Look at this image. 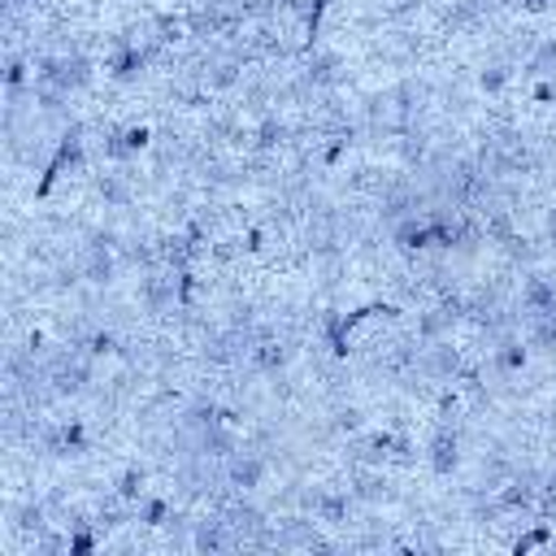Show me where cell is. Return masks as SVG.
Returning a JSON list of instances; mask_svg holds the SVG:
<instances>
[{
	"mask_svg": "<svg viewBox=\"0 0 556 556\" xmlns=\"http://www.w3.org/2000/svg\"><path fill=\"white\" fill-rule=\"evenodd\" d=\"M421 460L434 478H456L465 469V430L452 417H439L421 443Z\"/></svg>",
	"mask_w": 556,
	"mask_h": 556,
	"instance_id": "obj_6",
	"label": "cell"
},
{
	"mask_svg": "<svg viewBox=\"0 0 556 556\" xmlns=\"http://www.w3.org/2000/svg\"><path fill=\"white\" fill-rule=\"evenodd\" d=\"M274 456L261 447V443H239L226 460H222V482H226V491H243V495H256V491H265L269 486V478H274Z\"/></svg>",
	"mask_w": 556,
	"mask_h": 556,
	"instance_id": "obj_5",
	"label": "cell"
},
{
	"mask_svg": "<svg viewBox=\"0 0 556 556\" xmlns=\"http://www.w3.org/2000/svg\"><path fill=\"white\" fill-rule=\"evenodd\" d=\"M230 547H239V539L213 504H208V513L191 517V552H230Z\"/></svg>",
	"mask_w": 556,
	"mask_h": 556,
	"instance_id": "obj_16",
	"label": "cell"
},
{
	"mask_svg": "<svg viewBox=\"0 0 556 556\" xmlns=\"http://www.w3.org/2000/svg\"><path fill=\"white\" fill-rule=\"evenodd\" d=\"M513 78H517V61H508L495 43H491V52L473 65V91H478L482 100H504V96L513 91Z\"/></svg>",
	"mask_w": 556,
	"mask_h": 556,
	"instance_id": "obj_14",
	"label": "cell"
},
{
	"mask_svg": "<svg viewBox=\"0 0 556 556\" xmlns=\"http://www.w3.org/2000/svg\"><path fill=\"white\" fill-rule=\"evenodd\" d=\"M543 486H547V491H556V460L543 469Z\"/></svg>",
	"mask_w": 556,
	"mask_h": 556,
	"instance_id": "obj_23",
	"label": "cell"
},
{
	"mask_svg": "<svg viewBox=\"0 0 556 556\" xmlns=\"http://www.w3.org/2000/svg\"><path fill=\"white\" fill-rule=\"evenodd\" d=\"M465 369H469L465 348L452 343V334H447V339H426V343L417 348V374H421L430 387H452V382L465 378Z\"/></svg>",
	"mask_w": 556,
	"mask_h": 556,
	"instance_id": "obj_9",
	"label": "cell"
},
{
	"mask_svg": "<svg viewBox=\"0 0 556 556\" xmlns=\"http://www.w3.org/2000/svg\"><path fill=\"white\" fill-rule=\"evenodd\" d=\"M113 491H117L122 500H130V504H139V500L148 495V469H143L139 460H130L126 469H117V478H113Z\"/></svg>",
	"mask_w": 556,
	"mask_h": 556,
	"instance_id": "obj_19",
	"label": "cell"
},
{
	"mask_svg": "<svg viewBox=\"0 0 556 556\" xmlns=\"http://www.w3.org/2000/svg\"><path fill=\"white\" fill-rule=\"evenodd\" d=\"M521 13H552L556 9V0H513Z\"/></svg>",
	"mask_w": 556,
	"mask_h": 556,
	"instance_id": "obj_21",
	"label": "cell"
},
{
	"mask_svg": "<svg viewBox=\"0 0 556 556\" xmlns=\"http://www.w3.org/2000/svg\"><path fill=\"white\" fill-rule=\"evenodd\" d=\"M521 339H526L530 356L556 361V313H552V317H530V321H521Z\"/></svg>",
	"mask_w": 556,
	"mask_h": 556,
	"instance_id": "obj_17",
	"label": "cell"
},
{
	"mask_svg": "<svg viewBox=\"0 0 556 556\" xmlns=\"http://www.w3.org/2000/svg\"><path fill=\"white\" fill-rule=\"evenodd\" d=\"M513 308H517V317H521V321H530V317H552V313H556V274H552V269H543V265L521 269V282H517Z\"/></svg>",
	"mask_w": 556,
	"mask_h": 556,
	"instance_id": "obj_12",
	"label": "cell"
},
{
	"mask_svg": "<svg viewBox=\"0 0 556 556\" xmlns=\"http://www.w3.org/2000/svg\"><path fill=\"white\" fill-rule=\"evenodd\" d=\"M35 447L52 460H78L87 456L91 439H87V421L78 417H61V421H39V434H35Z\"/></svg>",
	"mask_w": 556,
	"mask_h": 556,
	"instance_id": "obj_11",
	"label": "cell"
},
{
	"mask_svg": "<svg viewBox=\"0 0 556 556\" xmlns=\"http://www.w3.org/2000/svg\"><path fill=\"white\" fill-rule=\"evenodd\" d=\"M300 508H304L321 530H348V526H356L361 500H356L348 486H334V482H304V486H300Z\"/></svg>",
	"mask_w": 556,
	"mask_h": 556,
	"instance_id": "obj_3",
	"label": "cell"
},
{
	"mask_svg": "<svg viewBox=\"0 0 556 556\" xmlns=\"http://www.w3.org/2000/svg\"><path fill=\"white\" fill-rule=\"evenodd\" d=\"M91 195H96V204H104V208H130L135 195H139V187H135V178H130V161H126V165L104 161V165L91 174Z\"/></svg>",
	"mask_w": 556,
	"mask_h": 556,
	"instance_id": "obj_13",
	"label": "cell"
},
{
	"mask_svg": "<svg viewBox=\"0 0 556 556\" xmlns=\"http://www.w3.org/2000/svg\"><path fill=\"white\" fill-rule=\"evenodd\" d=\"M291 361H295L291 339H287V334H278L269 321L248 339V361H243V369H248L252 378L274 382V378H282V374L291 369Z\"/></svg>",
	"mask_w": 556,
	"mask_h": 556,
	"instance_id": "obj_7",
	"label": "cell"
},
{
	"mask_svg": "<svg viewBox=\"0 0 556 556\" xmlns=\"http://www.w3.org/2000/svg\"><path fill=\"white\" fill-rule=\"evenodd\" d=\"M135 308L148 313L152 321L178 317V313H182V274L169 269V265H152V269H143L139 282H135Z\"/></svg>",
	"mask_w": 556,
	"mask_h": 556,
	"instance_id": "obj_4",
	"label": "cell"
},
{
	"mask_svg": "<svg viewBox=\"0 0 556 556\" xmlns=\"http://www.w3.org/2000/svg\"><path fill=\"white\" fill-rule=\"evenodd\" d=\"M434 26H439V35H447V39L486 35V30L495 26V0H439Z\"/></svg>",
	"mask_w": 556,
	"mask_h": 556,
	"instance_id": "obj_8",
	"label": "cell"
},
{
	"mask_svg": "<svg viewBox=\"0 0 556 556\" xmlns=\"http://www.w3.org/2000/svg\"><path fill=\"white\" fill-rule=\"evenodd\" d=\"M9 4V13H17V9H39V4H48V0H4Z\"/></svg>",
	"mask_w": 556,
	"mask_h": 556,
	"instance_id": "obj_22",
	"label": "cell"
},
{
	"mask_svg": "<svg viewBox=\"0 0 556 556\" xmlns=\"http://www.w3.org/2000/svg\"><path fill=\"white\" fill-rule=\"evenodd\" d=\"M300 78H304L317 96H326V91H343V87L352 83V61H348V52H339L334 43H321V48H313V52L304 56Z\"/></svg>",
	"mask_w": 556,
	"mask_h": 556,
	"instance_id": "obj_10",
	"label": "cell"
},
{
	"mask_svg": "<svg viewBox=\"0 0 556 556\" xmlns=\"http://www.w3.org/2000/svg\"><path fill=\"white\" fill-rule=\"evenodd\" d=\"M43 387L52 400H83L96 391V356L87 348L61 343L43 352Z\"/></svg>",
	"mask_w": 556,
	"mask_h": 556,
	"instance_id": "obj_1",
	"label": "cell"
},
{
	"mask_svg": "<svg viewBox=\"0 0 556 556\" xmlns=\"http://www.w3.org/2000/svg\"><path fill=\"white\" fill-rule=\"evenodd\" d=\"M348 491H352L365 508H378V504H391V500H395V486H391L387 465H352V469H348Z\"/></svg>",
	"mask_w": 556,
	"mask_h": 556,
	"instance_id": "obj_15",
	"label": "cell"
},
{
	"mask_svg": "<svg viewBox=\"0 0 556 556\" xmlns=\"http://www.w3.org/2000/svg\"><path fill=\"white\" fill-rule=\"evenodd\" d=\"M521 74L534 78H556V35H539V43L530 48V56L521 61Z\"/></svg>",
	"mask_w": 556,
	"mask_h": 556,
	"instance_id": "obj_18",
	"label": "cell"
},
{
	"mask_svg": "<svg viewBox=\"0 0 556 556\" xmlns=\"http://www.w3.org/2000/svg\"><path fill=\"white\" fill-rule=\"evenodd\" d=\"M35 61V87L61 91V96H83L96 83V61L83 48H43L30 56Z\"/></svg>",
	"mask_w": 556,
	"mask_h": 556,
	"instance_id": "obj_2",
	"label": "cell"
},
{
	"mask_svg": "<svg viewBox=\"0 0 556 556\" xmlns=\"http://www.w3.org/2000/svg\"><path fill=\"white\" fill-rule=\"evenodd\" d=\"M539 239H543L547 252H556V204L543 208V235H539Z\"/></svg>",
	"mask_w": 556,
	"mask_h": 556,
	"instance_id": "obj_20",
	"label": "cell"
}]
</instances>
